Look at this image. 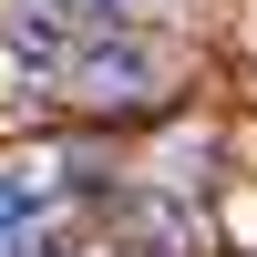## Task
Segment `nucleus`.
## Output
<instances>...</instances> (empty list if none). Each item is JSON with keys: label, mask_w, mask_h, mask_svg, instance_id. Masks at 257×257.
<instances>
[{"label": "nucleus", "mask_w": 257, "mask_h": 257, "mask_svg": "<svg viewBox=\"0 0 257 257\" xmlns=\"http://www.w3.org/2000/svg\"><path fill=\"white\" fill-rule=\"evenodd\" d=\"M72 82H82V103H144L165 82V52L155 41H93V52L72 62Z\"/></svg>", "instance_id": "1"}, {"label": "nucleus", "mask_w": 257, "mask_h": 257, "mask_svg": "<svg viewBox=\"0 0 257 257\" xmlns=\"http://www.w3.org/2000/svg\"><path fill=\"white\" fill-rule=\"evenodd\" d=\"M0 62H11V72H31V82H52V72H72V31H62V21H41V11H0Z\"/></svg>", "instance_id": "2"}, {"label": "nucleus", "mask_w": 257, "mask_h": 257, "mask_svg": "<svg viewBox=\"0 0 257 257\" xmlns=\"http://www.w3.org/2000/svg\"><path fill=\"white\" fill-rule=\"evenodd\" d=\"M41 216H52V175H41V165H0V247L31 237Z\"/></svg>", "instance_id": "3"}, {"label": "nucleus", "mask_w": 257, "mask_h": 257, "mask_svg": "<svg viewBox=\"0 0 257 257\" xmlns=\"http://www.w3.org/2000/svg\"><path fill=\"white\" fill-rule=\"evenodd\" d=\"M21 11H41V21H62V31H93V21H113V11H134V0H21Z\"/></svg>", "instance_id": "4"}, {"label": "nucleus", "mask_w": 257, "mask_h": 257, "mask_svg": "<svg viewBox=\"0 0 257 257\" xmlns=\"http://www.w3.org/2000/svg\"><path fill=\"white\" fill-rule=\"evenodd\" d=\"M0 257H62V237H41V226H31V237H11Z\"/></svg>", "instance_id": "5"}]
</instances>
